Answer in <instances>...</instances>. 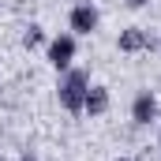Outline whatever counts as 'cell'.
<instances>
[{
    "mask_svg": "<svg viewBox=\"0 0 161 161\" xmlns=\"http://www.w3.org/2000/svg\"><path fill=\"white\" fill-rule=\"evenodd\" d=\"M158 142H161V131H158Z\"/></svg>",
    "mask_w": 161,
    "mask_h": 161,
    "instance_id": "obj_12",
    "label": "cell"
},
{
    "mask_svg": "<svg viewBox=\"0 0 161 161\" xmlns=\"http://www.w3.org/2000/svg\"><path fill=\"white\" fill-rule=\"evenodd\" d=\"M19 161H38V158H30V154H26V158H19Z\"/></svg>",
    "mask_w": 161,
    "mask_h": 161,
    "instance_id": "obj_9",
    "label": "cell"
},
{
    "mask_svg": "<svg viewBox=\"0 0 161 161\" xmlns=\"http://www.w3.org/2000/svg\"><path fill=\"white\" fill-rule=\"evenodd\" d=\"M131 120L139 124V127H146L150 120H158V97H154V90H139V94H135V101H131Z\"/></svg>",
    "mask_w": 161,
    "mask_h": 161,
    "instance_id": "obj_4",
    "label": "cell"
},
{
    "mask_svg": "<svg viewBox=\"0 0 161 161\" xmlns=\"http://www.w3.org/2000/svg\"><path fill=\"white\" fill-rule=\"evenodd\" d=\"M0 161H8V158H4V154H0Z\"/></svg>",
    "mask_w": 161,
    "mask_h": 161,
    "instance_id": "obj_11",
    "label": "cell"
},
{
    "mask_svg": "<svg viewBox=\"0 0 161 161\" xmlns=\"http://www.w3.org/2000/svg\"><path fill=\"white\" fill-rule=\"evenodd\" d=\"M75 60V34H60V38L49 41V64L56 71H68Z\"/></svg>",
    "mask_w": 161,
    "mask_h": 161,
    "instance_id": "obj_3",
    "label": "cell"
},
{
    "mask_svg": "<svg viewBox=\"0 0 161 161\" xmlns=\"http://www.w3.org/2000/svg\"><path fill=\"white\" fill-rule=\"evenodd\" d=\"M116 161H131V158H116Z\"/></svg>",
    "mask_w": 161,
    "mask_h": 161,
    "instance_id": "obj_10",
    "label": "cell"
},
{
    "mask_svg": "<svg viewBox=\"0 0 161 161\" xmlns=\"http://www.w3.org/2000/svg\"><path fill=\"white\" fill-rule=\"evenodd\" d=\"M150 0H127V8H146Z\"/></svg>",
    "mask_w": 161,
    "mask_h": 161,
    "instance_id": "obj_8",
    "label": "cell"
},
{
    "mask_svg": "<svg viewBox=\"0 0 161 161\" xmlns=\"http://www.w3.org/2000/svg\"><path fill=\"white\" fill-rule=\"evenodd\" d=\"M0 90H4V82H0Z\"/></svg>",
    "mask_w": 161,
    "mask_h": 161,
    "instance_id": "obj_13",
    "label": "cell"
},
{
    "mask_svg": "<svg viewBox=\"0 0 161 161\" xmlns=\"http://www.w3.org/2000/svg\"><path fill=\"white\" fill-rule=\"evenodd\" d=\"M45 45V30L41 26H26V34H23V49H38Z\"/></svg>",
    "mask_w": 161,
    "mask_h": 161,
    "instance_id": "obj_7",
    "label": "cell"
},
{
    "mask_svg": "<svg viewBox=\"0 0 161 161\" xmlns=\"http://www.w3.org/2000/svg\"><path fill=\"white\" fill-rule=\"evenodd\" d=\"M116 45H120V53H146V49H154V38L142 26H127V30H120Z\"/></svg>",
    "mask_w": 161,
    "mask_h": 161,
    "instance_id": "obj_5",
    "label": "cell"
},
{
    "mask_svg": "<svg viewBox=\"0 0 161 161\" xmlns=\"http://www.w3.org/2000/svg\"><path fill=\"white\" fill-rule=\"evenodd\" d=\"M109 105H113L109 86H90V90H86V101H82V113H90V116H105Z\"/></svg>",
    "mask_w": 161,
    "mask_h": 161,
    "instance_id": "obj_6",
    "label": "cell"
},
{
    "mask_svg": "<svg viewBox=\"0 0 161 161\" xmlns=\"http://www.w3.org/2000/svg\"><path fill=\"white\" fill-rule=\"evenodd\" d=\"M97 23H101V11L90 4V0H82L71 8V15H68V26H71V34H82V38H90L94 30H97Z\"/></svg>",
    "mask_w": 161,
    "mask_h": 161,
    "instance_id": "obj_2",
    "label": "cell"
},
{
    "mask_svg": "<svg viewBox=\"0 0 161 161\" xmlns=\"http://www.w3.org/2000/svg\"><path fill=\"white\" fill-rule=\"evenodd\" d=\"M86 90H90V75H86L82 68H68L64 79H60V86H56V97H60V105H64L68 113H82Z\"/></svg>",
    "mask_w": 161,
    "mask_h": 161,
    "instance_id": "obj_1",
    "label": "cell"
}]
</instances>
